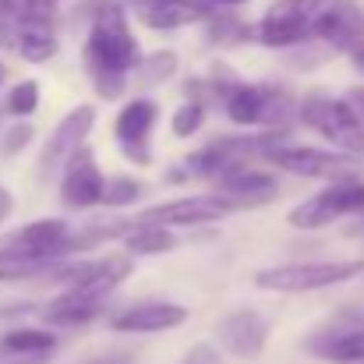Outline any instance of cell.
I'll use <instances>...</instances> for the list:
<instances>
[{
	"instance_id": "6da1fadb",
	"label": "cell",
	"mask_w": 364,
	"mask_h": 364,
	"mask_svg": "<svg viewBox=\"0 0 364 364\" xmlns=\"http://www.w3.org/2000/svg\"><path fill=\"white\" fill-rule=\"evenodd\" d=\"M138 60H141V46L134 39V28H131L124 4H117V0L96 4L92 21H89V36L82 46V64H85V75L92 78L96 92L103 100L124 96Z\"/></svg>"
},
{
	"instance_id": "7a4b0ae2",
	"label": "cell",
	"mask_w": 364,
	"mask_h": 364,
	"mask_svg": "<svg viewBox=\"0 0 364 364\" xmlns=\"http://www.w3.org/2000/svg\"><path fill=\"white\" fill-rule=\"evenodd\" d=\"M223 114L241 127H290L297 121V96L283 85L272 82H237L227 96H223Z\"/></svg>"
},
{
	"instance_id": "3957f363",
	"label": "cell",
	"mask_w": 364,
	"mask_h": 364,
	"mask_svg": "<svg viewBox=\"0 0 364 364\" xmlns=\"http://www.w3.org/2000/svg\"><path fill=\"white\" fill-rule=\"evenodd\" d=\"M297 121L311 127L322 141H329L336 152H364V121L361 114L350 107L347 96H322L311 92L304 100H297Z\"/></svg>"
},
{
	"instance_id": "277c9868",
	"label": "cell",
	"mask_w": 364,
	"mask_h": 364,
	"mask_svg": "<svg viewBox=\"0 0 364 364\" xmlns=\"http://www.w3.org/2000/svg\"><path fill=\"white\" fill-rule=\"evenodd\" d=\"M364 272L361 258H343V262H283V265H269L255 272V287L258 290H272V294H315L326 287H340L350 283Z\"/></svg>"
},
{
	"instance_id": "5b68a950",
	"label": "cell",
	"mask_w": 364,
	"mask_h": 364,
	"mask_svg": "<svg viewBox=\"0 0 364 364\" xmlns=\"http://www.w3.org/2000/svg\"><path fill=\"white\" fill-rule=\"evenodd\" d=\"M134 272L131 255H100V258H78V262H60L50 276L78 297L107 304V297L121 287L124 279Z\"/></svg>"
},
{
	"instance_id": "8992f818",
	"label": "cell",
	"mask_w": 364,
	"mask_h": 364,
	"mask_svg": "<svg viewBox=\"0 0 364 364\" xmlns=\"http://www.w3.org/2000/svg\"><path fill=\"white\" fill-rule=\"evenodd\" d=\"M354 213H364V181L343 177V181H329L322 191L297 202L287 213V223L297 230H322V227H333Z\"/></svg>"
},
{
	"instance_id": "52a82bcc",
	"label": "cell",
	"mask_w": 364,
	"mask_h": 364,
	"mask_svg": "<svg viewBox=\"0 0 364 364\" xmlns=\"http://www.w3.org/2000/svg\"><path fill=\"white\" fill-rule=\"evenodd\" d=\"M304 350L326 364H364V304L340 308L308 333Z\"/></svg>"
},
{
	"instance_id": "ba28073f",
	"label": "cell",
	"mask_w": 364,
	"mask_h": 364,
	"mask_svg": "<svg viewBox=\"0 0 364 364\" xmlns=\"http://www.w3.org/2000/svg\"><path fill=\"white\" fill-rule=\"evenodd\" d=\"M265 159L294 177L308 181H343V177H361V156L336 152V149H318V145H297L287 141L279 149H269Z\"/></svg>"
},
{
	"instance_id": "9c48e42d",
	"label": "cell",
	"mask_w": 364,
	"mask_h": 364,
	"mask_svg": "<svg viewBox=\"0 0 364 364\" xmlns=\"http://www.w3.org/2000/svg\"><path fill=\"white\" fill-rule=\"evenodd\" d=\"M322 0H276L258 21H255V39L269 50H294L311 43L315 14Z\"/></svg>"
},
{
	"instance_id": "30bf717a",
	"label": "cell",
	"mask_w": 364,
	"mask_h": 364,
	"mask_svg": "<svg viewBox=\"0 0 364 364\" xmlns=\"http://www.w3.org/2000/svg\"><path fill=\"white\" fill-rule=\"evenodd\" d=\"M68 241H71V227L64 220H32V223H25V227L0 237V258L60 265Z\"/></svg>"
},
{
	"instance_id": "8fae6325",
	"label": "cell",
	"mask_w": 364,
	"mask_h": 364,
	"mask_svg": "<svg viewBox=\"0 0 364 364\" xmlns=\"http://www.w3.org/2000/svg\"><path fill=\"white\" fill-rule=\"evenodd\" d=\"M92 127H96V107H92V103H78L75 110H68V114L57 121L53 134L46 138V149L39 152V177H43V181L60 177V170L68 166V159H71L82 145H89Z\"/></svg>"
},
{
	"instance_id": "7c38bea8",
	"label": "cell",
	"mask_w": 364,
	"mask_h": 364,
	"mask_svg": "<svg viewBox=\"0 0 364 364\" xmlns=\"http://www.w3.org/2000/svg\"><path fill=\"white\" fill-rule=\"evenodd\" d=\"M234 213L230 202H223L220 195H188V198H173L163 205H152L145 213L134 216V223H149V227H163V230H177V227H205V223H220Z\"/></svg>"
},
{
	"instance_id": "4fadbf2b",
	"label": "cell",
	"mask_w": 364,
	"mask_h": 364,
	"mask_svg": "<svg viewBox=\"0 0 364 364\" xmlns=\"http://www.w3.org/2000/svg\"><path fill=\"white\" fill-rule=\"evenodd\" d=\"M269 318L255 308H234L227 311L220 322H216V350L220 354H230L237 361H258L265 354V343H269Z\"/></svg>"
},
{
	"instance_id": "5bb4252c",
	"label": "cell",
	"mask_w": 364,
	"mask_h": 364,
	"mask_svg": "<svg viewBox=\"0 0 364 364\" xmlns=\"http://www.w3.org/2000/svg\"><path fill=\"white\" fill-rule=\"evenodd\" d=\"M311 36L329 50L354 57L364 46V7L358 0H322Z\"/></svg>"
},
{
	"instance_id": "9a60e30c",
	"label": "cell",
	"mask_w": 364,
	"mask_h": 364,
	"mask_svg": "<svg viewBox=\"0 0 364 364\" xmlns=\"http://www.w3.org/2000/svg\"><path fill=\"white\" fill-rule=\"evenodd\" d=\"M159 121V103L149 96H134L127 100L114 121V138L121 145L124 159H131L134 166H149L152 163V131Z\"/></svg>"
},
{
	"instance_id": "2e32d148",
	"label": "cell",
	"mask_w": 364,
	"mask_h": 364,
	"mask_svg": "<svg viewBox=\"0 0 364 364\" xmlns=\"http://www.w3.org/2000/svg\"><path fill=\"white\" fill-rule=\"evenodd\" d=\"M103 184H107V173L100 170V159L89 145H82L68 166L60 170V205L71 209V213H85V209H96L100 198H103Z\"/></svg>"
},
{
	"instance_id": "e0dca14e",
	"label": "cell",
	"mask_w": 364,
	"mask_h": 364,
	"mask_svg": "<svg viewBox=\"0 0 364 364\" xmlns=\"http://www.w3.org/2000/svg\"><path fill=\"white\" fill-rule=\"evenodd\" d=\"M188 322V308L173 301H134L121 311L110 315L114 333H131V336H149V333H170Z\"/></svg>"
},
{
	"instance_id": "ac0fdd59",
	"label": "cell",
	"mask_w": 364,
	"mask_h": 364,
	"mask_svg": "<svg viewBox=\"0 0 364 364\" xmlns=\"http://www.w3.org/2000/svg\"><path fill=\"white\" fill-rule=\"evenodd\" d=\"M279 191V181L265 170H255V166H234L227 170L223 177H216V191L223 202H230L234 209H244V205H262L269 198H276Z\"/></svg>"
},
{
	"instance_id": "d6986e66",
	"label": "cell",
	"mask_w": 364,
	"mask_h": 364,
	"mask_svg": "<svg viewBox=\"0 0 364 364\" xmlns=\"http://www.w3.org/2000/svg\"><path fill=\"white\" fill-rule=\"evenodd\" d=\"M134 11H138V21L156 32L202 25L209 18V11H202L195 0H141V4H134Z\"/></svg>"
},
{
	"instance_id": "ffe728a7",
	"label": "cell",
	"mask_w": 364,
	"mask_h": 364,
	"mask_svg": "<svg viewBox=\"0 0 364 364\" xmlns=\"http://www.w3.org/2000/svg\"><path fill=\"white\" fill-rule=\"evenodd\" d=\"M53 350H57V333H50V329L25 326V329H11L0 336V358L14 364H36L50 358Z\"/></svg>"
},
{
	"instance_id": "44dd1931",
	"label": "cell",
	"mask_w": 364,
	"mask_h": 364,
	"mask_svg": "<svg viewBox=\"0 0 364 364\" xmlns=\"http://www.w3.org/2000/svg\"><path fill=\"white\" fill-rule=\"evenodd\" d=\"M103 308H107V304H100V301H89V297H78V294L60 290V294L43 308V318H46V326L71 329V326H89L92 318L103 315Z\"/></svg>"
},
{
	"instance_id": "7402d4cb",
	"label": "cell",
	"mask_w": 364,
	"mask_h": 364,
	"mask_svg": "<svg viewBox=\"0 0 364 364\" xmlns=\"http://www.w3.org/2000/svg\"><path fill=\"white\" fill-rule=\"evenodd\" d=\"M57 50H60L57 28L46 21H25L14 36V53H21L28 64H43V60L57 57Z\"/></svg>"
},
{
	"instance_id": "603a6c76",
	"label": "cell",
	"mask_w": 364,
	"mask_h": 364,
	"mask_svg": "<svg viewBox=\"0 0 364 364\" xmlns=\"http://www.w3.org/2000/svg\"><path fill=\"white\" fill-rule=\"evenodd\" d=\"M127 255H163L177 247V234L163 230V227H149V223H131V230L124 234Z\"/></svg>"
},
{
	"instance_id": "cb8c5ba5",
	"label": "cell",
	"mask_w": 364,
	"mask_h": 364,
	"mask_svg": "<svg viewBox=\"0 0 364 364\" xmlns=\"http://www.w3.org/2000/svg\"><path fill=\"white\" fill-rule=\"evenodd\" d=\"M177 75V53L173 50H152V53H141L138 68H134V78L141 89H156L163 82H170Z\"/></svg>"
},
{
	"instance_id": "d4e9b609",
	"label": "cell",
	"mask_w": 364,
	"mask_h": 364,
	"mask_svg": "<svg viewBox=\"0 0 364 364\" xmlns=\"http://www.w3.org/2000/svg\"><path fill=\"white\" fill-rule=\"evenodd\" d=\"M205 32H209V43H220V46H237V43L255 39V25L241 21L234 11L209 14V18H205Z\"/></svg>"
},
{
	"instance_id": "484cf974",
	"label": "cell",
	"mask_w": 364,
	"mask_h": 364,
	"mask_svg": "<svg viewBox=\"0 0 364 364\" xmlns=\"http://www.w3.org/2000/svg\"><path fill=\"white\" fill-rule=\"evenodd\" d=\"M141 191H145V188H141L134 177L110 173L107 184H103V198H100V205H103V209H124V205H134V202L141 198Z\"/></svg>"
},
{
	"instance_id": "4316f807",
	"label": "cell",
	"mask_w": 364,
	"mask_h": 364,
	"mask_svg": "<svg viewBox=\"0 0 364 364\" xmlns=\"http://www.w3.org/2000/svg\"><path fill=\"white\" fill-rule=\"evenodd\" d=\"M4 110H7L11 117H18V121L32 117V114L39 110V82H36V78H25V82H18V85L7 92V100H4Z\"/></svg>"
},
{
	"instance_id": "83f0119b",
	"label": "cell",
	"mask_w": 364,
	"mask_h": 364,
	"mask_svg": "<svg viewBox=\"0 0 364 364\" xmlns=\"http://www.w3.org/2000/svg\"><path fill=\"white\" fill-rule=\"evenodd\" d=\"M202 127H205V107H198V103H181L170 114V134L173 138H191Z\"/></svg>"
},
{
	"instance_id": "f1b7e54d",
	"label": "cell",
	"mask_w": 364,
	"mask_h": 364,
	"mask_svg": "<svg viewBox=\"0 0 364 364\" xmlns=\"http://www.w3.org/2000/svg\"><path fill=\"white\" fill-rule=\"evenodd\" d=\"M57 265H39V262H18V258H0V283H21L36 276H50Z\"/></svg>"
},
{
	"instance_id": "f546056e",
	"label": "cell",
	"mask_w": 364,
	"mask_h": 364,
	"mask_svg": "<svg viewBox=\"0 0 364 364\" xmlns=\"http://www.w3.org/2000/svg\"><path fill=\"white\" fill-rule=\"evenodd\" d=\"M32 138H36V127H32V124L28 121H14L7 131H4V138H0V156H4V159L18 156Z\"/></svg>"
},
{
	"instance_id": "4dcf8cb0",
	"label": "cell",
	"mask_w": 364,
	"mask_h": 364,
	"mask_svg": "<svg viewBox=\"0 0 364 364\" xmlns=\"http://www.w3.org/2000/svg\"><path fill=\"white\" fill-rule=\"evenodd\" d=\"M181 364H223V354H220L213 343H195V347L181 358Z\"/></svg>"
},
{
	"instance_id": "1f68e13d",
	"label": "cell",
	"mask_w": 364,
	"mask_h": 364,
	"mask_svg": "<svg viewBox=\"0 0 364 364\" xmlns=\"http://www.w3.org/2000/svg\"><path fill=\"white\" fill-rule=\"evenodd\" d=\"M202 11H209V14H220V11H237V7H244L247 0H195Z\"/></svg>"
},
{
	"instance_id": "d6a6232c",
	"label": "cell",
	"mask_w": 364,
	"mask_h": 364,
	"mask_svg": "<svg viewBox=\"0 0 364 364\" xmlns=\"http://www.w3.org/2000/svg\"><path fill=\"white\" fill-rule=\"evenodd\" d=\"M347 100H350V107L361 114V121H364V85H354V89H347Z\"/></svg>"
},
{
	"instance_id": "836d02e7",
	"label": "cell",
	"mask_w": 364,
	"mask_h": 364,
	"mask_svg": "<svg viewBox=\"0 0 364 364\" xmlns=\"http://www.w3.org/2000/svg\"><path fill=\"white\" fill-rule=\"evenodd\" d=\"M11 209H14V195H11V191H7V188L0 184V223H4V220L11 216Z\"/></svg>"
},
{
	"instance_id": "e575fe53",
	"label": "cell",
	"mask_w": 364,
	"mask_h": 364,
	"mask_svg": "<svg viewBox=\"0 0 364 364\" xmlns=\"http://www.w3.org/2000/svg\"><path fill=\"white\" fill-rule=\"evenodd\" d=\"M134 358L131 354H124V350H114V354H103V358H96V361H89V364H131Z\"/></svg>"
},
{
	"instance_id": "d590c367",
	"label": "cell",
	"mask_w": 364,
	"mask_h": 364,
	"mask_svg": "<svg viewBox=\"0 0 364 364\" xmlns=\"http://www.w3.org/2000/svg\"><path fill=\"white\" fill-rule=\"evenodd\" d=\"M350 60H354V68H358V71L364 75V46L358 50V53H354V57H350Z\"/></svg>"
},
{
	"instance_id": "8d00e7d4",
	"label": "cell",
	"mask_w": 364,
	"mask_h": 364,
	"mask_svg": "<svg viewBox=\"0 0 364 364\" xmlns=\"http://www.w3.org/2000/svg\"><path fill=\"white\" fill-rule=\"evenodd\" d=\"M0 82H4V64H0Z\"/></svg>"
}]
</instances>
